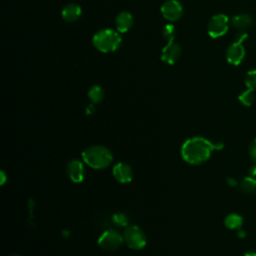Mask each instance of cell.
<instances>
[{
  "instance_id": "15",
  "label": "cell",
  "mask_w": 256,
  "mask_h": 256,
  "mask_svg": "<svg viewBox=\"0 0 256 256\" xmlns=\"http://www.w3.org/2000/svg\"><path fill=\"white\" fill-rule=\"evenodd\" d=\"M104 97H105V92L103 88L99 85H93L88 91V98L93 104H98L102 102Z\"/></svg>"
},
{
  "instance_id": "10",
  "label": "cell",
  "mask_w": 256,
  "mask_h": 256,
  "mask_svg": "<svg viewBox=\"0 0 256 256\" xmlns=\"http://www.w3.org/2000/svg\"><path fill=\"white\" fill-rule=\"evenodd\" d=\"M66 173L72 182L81 183L85 178L83 162L78 159L70 160L66 165Z\"/></svg>"
},
{
  "instance_id": "21",
  "label": "cell",
  "mask_w": 256,
  "mask_h": 256,
  "mask_svg": "<svg viewBox=\"0 0 256 256\" xmlns=\"http://www.w3.org/2000/svg\"><path fill=\"white\" fill-rule=\"evenodd\" d=\"M245 84L248 89L256 90V69L250 70L245 78Z\"/></svg>"
},
{
  "instance_id": "6",
  "label": "cell",
  "mask_w": 256,
  "mask_h": 256,
  "mask_svg": "<svg viewBox=\"0 0 256 256\" xmlns=\"http://www.w3.org/2000/svg\"><path fill=\"white\" fill-rule=\"evenodd\" d=\"M229 28V18L225 14H216L211 17L207 25V32L212 38H218L226 34Z\"/></svg>"
},
{
  "instance_id": "16",
  "label": "cell",
  "mask_w": 256,
  "mask_h": 256,
  "mask_svg": "<svg viewBox=\"0 0 256 256\" xmlns=\"http://www.w3.org/2000/svg\"><path fill=\"white\" fill-rule=\"evenodd\" d=\"M224 224L228 229H239L243 224V218L238 214L232 213L226 216Z\"/></svg>"
},
{
  "instance_id": "13",
  "label": "cell",
  "mask_w": 256,
  "mask_h": 256,
  "mask_svg": "<svg viewBox=\"0 0 256 256\" xmlns=\"http://www.w3.org/2000/svg\"><path fill=\"white\" fill-rule=\"evenodd\" d=\"M82 14L81 7L76 3H68L65 5L61 11L62 18L67 22L77 21Z\"/></svg>"
},
{
  "instance_id": "3",
  "label": "cell",
  "mask_w": 256,
  "mask_h": 256,
  "mask_svg": "<svg viewBox=\"0 0 256 256\" xmlns=\"http://www.w3.org/2000/svg\"><path fill=\"white\" fill-rule=\"evenodd\" d=\"M121 42L122 39L119 32L109 28L97 31L92 37L93 46L103 53L116 51L120 47Z\"/></svg>"
},
{
  "instance_id": "19",
  "label": "cell",
  "mask_w": 256,
  "mask_h": 256,
  "mask_svg": "<svg viewBox=\"0 0 256 256\" xmlns=\"http://www.w3.org/2000/svg\"><path fill=\"white\" fill-rule=\"evenodd\" d=\"M128 217L125 213L117 212L112 216V222L117 227H127L128 226Z\"/></svg>"
},
{
  "instance_id": "23",
  "label": "cell",
  "mask_w": 256,
  "mask_h": 256,
  "mask_svg": "<svg viewBox=\"0 0 256 256\" xmlns=\"http://www.w3.org/2000/svg\"><path fill=\"white\" fill-rule=\"evenodd\" d=\"M95 112V108H94V104L93 103H91L89 106H87V108H86V114L87 115H91V114H93Z\"/></svg>"
},
{
  "instance_id": "7",
  "label": "cell",
  "mask_w": 256,
  "mask_h": 256,
  "mask_svg": "<svg viewBox=\"0 0 256 256\" xmlns=\"http://www.w3.org/2000/svg\"><path fill=\"white\" fill-rule=\"evenodd\" d=\"M160 10L163 17L168 21H172V22L180 19L183 14V7L178 0L165 1L162 4Z\"/></svg>"
},
{
  "instance_id": "14",
  "label": "cell",
  "mask_w": 256,
  "mask_h": 256,
  "mask_svg": "<svg viewBox=\"0 0 256 256\" xmlns=\"http://www.w3.org/2000/svg\"><path fill=\"white\" fill-rule=\"evenodd\" d=\"M253 20L249 14L243 13V14H237L232 17L231 19V24L233 27L239 29V30H244L248 27L251 26Z\"/></svg>"
},
{
  "instance_id": "25",
  "label": "cell",
  "mask_w": 256,
  "mask_h": 256,
  "mask_svg": "<svg viewBox=\"0 0 256 256\" xmlns=\"http://www.w3.org/2000/svg\"><path fill=\"white\" fill-rule=\"evenodd\" d=\"M244 256H256V251H248L244 254Z\"/></svg>"
},
{
  "instance_id": "11",
  "label": "cell",
  "mask_w": 256,
  "mask_h": 256,
  "mask_svg": "<svg viewBox=\"0 0 256 256\" xmlns=\"http://www.w3.org/2000/svg\"><path fill=\"white\" fill-rule=\"evenodd\" d=\"M112 173L114 178L122 184H126L132 181L134 177V172L132 167L124 162H119L113 166Z\"/></svg>"
},
{
  "instance_id": "5",
  "label": "cell",
  "mask_w": 256,
  "mask_h": 256,
  "mask_svg": "<svg viewBox=\"0 0 256 256\" xmlns=\"http://www.w3.org/2000/svg\"><path fill=\"white\" fill-rule=\"evenodd\" d=\"M97 243L105 251H115L124 243L123 234H120L115 229H108L100 235Z\"/></svg>"
},
{
  "instance_id": "22",
  "label": "cell",
  "mask_w": 256,
  "mask_h": 256,
  "mask_svg": "<svg viewBox=\"0 0 256 256\" xmlns=\"http://www.w3.org/2000/svg\"><path fill=\"white\" fill-rule=\"evenodd\" d=\"M249 155L251 159L256 163V139H254L249 146Z\"/></svg>"
},
{
  "instance_id": "1",
  "label": "cell",
  "mask_w": 256,
  "mask_h": 256,
  "mask_svg": "<svg viewBox=\"0 0 256 256\" xmlns=\"http://www.w3.org/2000/svg\"><path fill=\"white\" fill-rule=\"evenodd\" d=\"M222 147V143H213L204 137L194 136L182 144L180 153L185 162L199 165L207 161L215 150H220Z\"/></svg>"
},
{
  "instance_id": "18",
  "label": "cell",
  "mask_w": 256,
  "mask_h": 256,
  "mask_svg": "<svg viewBox=\"0 0 256 256\" xmlns=\"http://www.w3.org/2000/svg\"><path fill=\"white\" fill-rule=\"evenodd\" d=\"M241 188L246 193H254L256 191V180L252 177H246L241 181Z\"/></svg>"
},
{
  "instance_id": "4",
  "label": "cell",
  "mask_w": 256,
  "mask_h": 256,
  "mask_svg": "<svg viewBox=\"0 0 256 256\" xmlns=\"http://www.w3.org/2000/svg\"><path fill=\"white\" fill-rule=\"evenodd\" d=\"M124 242L133 250H140L145 247L147 238L145 232L138 226H127L123 232Z\"/></svg>"
},
{
  "instance_id": "17",
  "label": "cell",
  "mask_w": 256,
  "mask_h": 256,
  "mask_svg": "<svg viewBox=\"0 0 256 256\" xmlns=\"http://www.w3.org/2000/svg\"><path fill=\"white\" fill-rule=\"evenodd\" d=\"M239 101L244 105V106H251L254 102L255 95H254V90L248 89L243 91L239 96H238Z\"/></svg>"
},
{
  "instance_id": "12",
  "label": "cell",
  "mask_w": 256,
  "mask_h": 256,
  "mask_svg": "<svg viewBox=\"0 0 256 256\" xmlns=\"http://www.w3.org/2000/svg\"><path fill=\"white\" fill-rule=\"evenodd\" d=\"M134 23V19L131 13L127 11L120 12L115 18V26L119 33H125L129 31Z\"/></svg>"
},
{
  "instance_id": "2",
  "label": "cell",
  "mask_w": 256,
  "mask_h": 256,
  "mask_svg": "<svg viewBox=\"0 0 256 256\" xmlns=\"http://www.w3.org/2000/svg\"><path fill=\"white\" fill-rule=\"evenodd\" d=\"M81 156L85 164L97 170L107 168L113 161L111 151L102 145H92L85 148Z\"/></svg>"
},
{
  "instance_id": "9",
  "label": "cell",
  "mask_w": 256,
  "mask_h": 256,
  "mask_svg": "<svg viewBox=\"0 0 256 256\" xmlns=\"http://www.w3.org/2000/svg\"><path fill=\"white\" fill-rule=\"evenodd\" d=\"M243 41L236 40L228 46L226 50V59L232 65H239L245 57V48L242 45Z\"/></svg>"
},
{
  "instance_id": "8",
  "label": "cell",
  "mask_w": 256,
  "mask_h": 256,
  "mask_svg": "<svg viewBox=\"0 0 256 256\" xmlns=\"http://www.w3.org/2000/svg\"><path fill=\"white\" fill-rule=\"evenodd\" d=\"M181 56V46L173 41H169L166 43L164 48L161 51V60L168 64H175Z\"/></svg>"
},
{
  "instance_id": "26",
  "label": "cell",
  "mask_w": 256,
  "mask_h": 256,
  "mask_svg": "<svg viewBox=\"0 0 256 256\" xmlns=\"http://www.w3.org/2000/svg\"><path fill=\"white\" fill-rule=\"evenodd\" d=\"M9 256H20V255H18V254H11V255H9Z\"/></svg>"
},
{
  "instance_id": "20",
  "label": "cell",
  "mask_w": 256,
  "mask_h": 256,
  "mask_svg": "<svg viewBox=\"0 0 256 256\" xmlns=\"http://www.w3.org/2000/svg\"><path fill=\"white\" fill-rule=\"evenodd\" d=\"M175 35H176V29L173 24H166L163 27L162 36L167 42L173 41L175 39Z\"/></svg>"
},
{
  "instance_id": "24",
  "label": "cell",
  "mask_w": 256,
  "mask_h": 256,
  "mask_svg": "<svg viewBox=\"0 0 256 256\" xmlns=\"http://www.w3.org/2000/svg\"><path fill=\"white\" fill-rule=\"evenodd\" d=\"M5 182H6V175H5L4 171H1V181H0V184L3 185Z\"/></svg>"
}]
</instances>
